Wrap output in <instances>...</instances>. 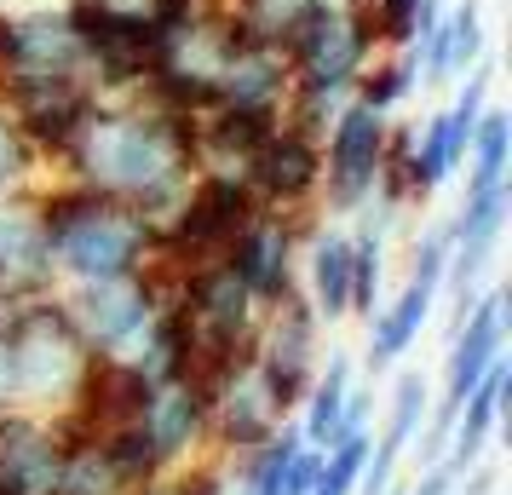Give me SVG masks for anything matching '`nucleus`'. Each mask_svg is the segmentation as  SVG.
Returning <instances> with one entry per match:
<instances>
[{"instance_id":"1","label":"nucleus","mask_w":512,"mask_h":495,"mask_svg":"<svg viewBox=\"0 0 512 495\" xmlns=\"http://www.w3.org/2000/svg\"><path fill=\"white\" fill-rule=\"evenodd\" d=\"M196 173H202L196 116L162 110L150 98H93L75 139L52 162V179L87 185L144 219H167Z\"/></svg>"},{"instance_id":"2","label":"nucleus","mask_w":512,"mask_h":495,"mask_svg":"<svg viewBox=\"0 0 512 495\" xmlns=\"http://www.w3.org/2000/svg\"><path fill=\"white\" fill-rule=\"evenodd\" d=\"M29 202L47 225L58 288L133 277V271H150V260H156V219L121 208L98 190L70 185V179H41L29 190Z\"/></svg>"},{"instance_id":"3","label":"nucleus","mask_w":512,"mask_h":495,"mask_svg":"<svg viewBox=\"0 0 512 495\" xmlns=\"http://www.w3.org/2000/svg\"><path fill=\"white\" fill-rule=\"evenodd\" d=\"M374 35L363 6H346V0H311L294 35L282 41V58H288V104H282V121H294L305 133L323 139V127L334 121V110L351 98L363 64L374 58Z\"/></svg>"},{"instance_id":"4","label":"nucleus","mask_w":512,"mask_h":495,"mask_svg":"<svg viewBox=\"0 0 512 495\" xmlns=\"http://www.w3.org/2000/svg\"><path fill=\"white\" fill-rule=\"evenodd\" d=\"M6 334H12V357H18V409L64 415L93 369V352L75 329L64 294L52 288V294L6 306Z\"/></svg>"},{"instance_id":"5","label":"nucleus","mask_w":512,"mask_h":495,"mask_svg":"<svg viewBox=\"0 0 512 495\" xmlns=\"http://www.w3.org/2000/svg\"><path fill=\"white\" fill-rule=\"evenodd\" d=\"M254 213H259V202H254V190H248L242 173H231V167H202L185 185L179 208L167 213V219H156V260L150 265L167 271V277H179L190 265L219 260Z\"/></svg>"},{"instance_id":"6","label":"nucleus","mask_w":512,"mask_h":495,"mask_svg":"<svg viewBox=\"0 0 512 495\" xmlns=\"http://www.w3.org/2000/svg\"><path fill=\"white\" fill-rule=\"evenodd\" d=\"M70 29L81 41V64L98 98H139L144 75L162 52V35L150 29L139 0H64Z\"/></svg>"},{"instance_id":"7","label":"nucleus","mask_w":512,"mask_h":495,"mask_svg":"<svg viewBox=\"0 0 512 495\" xmlns=\"http://www.w3.org/2000/svg\"><path fill=\"white\" fill-rule=\"evenodd\" d=\"M58 87H93L81 64V41L70 29L64 0L58 6H24L6 12V64H0V104H24Z\"/></svg>"},{"instance_id":"8","label":"nucleus","mask_w":512,"mask_h":495,"mask_svg":"<svg viewBox=\"0 0 512 495\" xmlns=\"http://www.w3.org/2000/svg\"><path fill=\"white\" fill-rule=\"evenodd\" d=\"M386 139H392V116H380L369 104L346 98L334 121L323 127V190H317V213L328 219H357L369 208L374 185H380V162H386Z\"/></svg>"},{"instance_id":"9","label":"nucleus","mask_w":512,"mask_h":495,"mask_svg":"<svg viewBox=\"0 0 512 495\" xmlns=\"http://www.w3.org/2000/svg\"><path fill=\"white\" fill-rule=\"evenodd\" d=\"M507 352V294L501 288H478V300L461 311V323H449V352H443V398L438 409L426 415V432H420V461H438L443 455V432L455 421L461 398L484 380L489 363H501Z\"/></svg>"},{"instance_id":"10","label":"nucleus","mask_w":512,"mask_h":495,"mask_svg":"<svg viewBox=\"0 0 512 495\" xmlns=\"http://www.w3.org/2000/svg\"><path fill=\"white\" fill-rule=\"evenodd\" d=\"M173 277L167 271H133V277H104V283H75V288H58L64 306H70L75 329L87 340L93 357H127L133 340L144 334V323L156 317V306L167 300Z\"/></svg>"},{"instance_id":"11","label":"nucleus","mask_w":512,"mask_h":495,"mask_svg":"<svg viewBox=\"0 0 512 495\" xmlns=\"http://www.w3.org/2000/svg\"><path fill=\"white\" fill-rule=\"evenodd\" d=\"M323 323H317V311L305 300L300 288L277 300V306L259 311V329H254V369L265 380V392L277 403V415L288 409H300L305 403V386L317 375V363H323Z\"/></svg>"},{"instance_id":"12","label":"nucleus","mask_w":512,"mask_h":495,"mask_svg":"<svg viewBox=\"0 0 512 495\" xmlns=\"http://www.w3.org/2000/svg\"><path fill=\"white\" fill-rule=\"evenodd\" d=\"M311 225H317L311 213H271V208H259L254 219L236 231V242L219 254V260L242 277V288L254 294L259 306H277V300H288V294L300 288L294 271H300V242H305Z\"/></svg>"},{"instance_id":"13","label":"nucleus","mask_w":512,"mask_h":495,"mask_svg":"<svg viewBox=\"0 0 512 495\" xmlns=\"http://www.w3.org/2000/svg\"><path fill=\"white\" fill-rule=\"evenodd\" d=\"M242 179H248L259 208L311 213L317 208V190H323V139L294 127V121H282L277 133L242 162Z\"/></svg>"},{"instance_id":"14","label":"nucleus","mask_w":512,"mask_h":495,"mask_svg":"<svg viewBox=\"0 0 512 495\" xmlns=\"http://www.w3.org/2000/svg\"><path fill=\"white\" fill-rule=\"evenodd\" d=\"M409 58H415L420 87H455L461 75H472L489 58L484 0H443L438 12L420 24Z\"/></svg>"},{"instance_id":"15","label":"nucleus","mask_w":512,"mask_h":495,"mask_svg":"<svg viewBox=\"0 0 512 495\" xmlns=\"http://www.w3.org/2000/svg\"><path fill=\"white\" fill-rule=\"evenodd\" d=\"M64 438L52 415L6 409L0 415V495H58Z\"/></svg>"},{"instance_id":"16","label":"nucleus","mask_w":512,"mask_h":495,"mask_svg":"<svg viewBox=\"0 0 512 495\" xmlns=\"http://www.w3.org/2000/svg\"><path fill=\"white\" fill-rule=\"evenodd\" d=\"M52 288H58V271H52L41 213L29 196H6L0 202V306H18Z\"/></svg>"},{"instance_id":"17","label":"nucleus","mask_w":512,"mask_h":495,"mask_svg":"<svg viewBox=\"0 0 512 495\" xmlns=\"http://www.w3.org/2000/svg\"><path fill=\"white\" fill-rule=\"evenodd\" d=\"M139 426L150 432V444L162 455V467H190L202 444H208V386L202 380H173L156 386L150 403L139 409Z\"/></svg>"},{"instance_id":"18","label":"nucleus","mask_w":512,"mask_h":495,"mask_svg":"<svg viewBox=\"0 0 512 495\" xmlns=\"http://www.w3.org/2000/svg\"><path fill=\"white\" fill-rule=\"evenodd\" d=\"M231 24V18H225ZM236 35V29H231ZM213 104H236V110H282L288 104V58L277 47H259L236 35L225 64L213 75Z\"/></svg>"},{"instance_id":"19","label":"nucleus","mask_w":512,"mask_h":495,"mask_svg":"<svg viewBox=\"0 0 512 495\" xmlns=\"http://www.w3.org/2000/svg\"><path fill=\"white\" fill-rule=\"evenodd\" d=\"M300 271H305V300H311V311H317V323H340V317H351V231H340V225H311L300 242Z\"/></svg>"},{"instance_id":"20","label":"nucleus","mask_w":512,"mask_h":495,"mask_svg":"<svg viewBox=\"0 0 512 495\" xmlns=\"http://www.w3.org/2000/svg\"><path fill=\"white\" fill-rule=\"evenodd\" d=\"M507 386H512V375H507V357H501V363H489L484 380L461 398L455 421H449V432H443V455L438 461H449L455 472H466V467L484 461V449L495 444L501 415H507Z\"/></svg>"},{"instance_id":"21","label":"nucleus","mask_w":512,"mask_h":495,"mask_svg":"<svg viewBox=\"0 0 512 495\" xmlns=\"http://www.w3.org/2000/svg\"><path fill=\"white\" fill-rule=\"evenodd\" d=\"M127 363L139 369V380L156 392V386H173V380H190L196 375V329H190L185 306L173 300V288H167V300L156 306V317L144 323V334L133 340V352Z\"/></svg>"},{"instance_id":"22","label":"nucleus","mask_w":512,"mask_h":495,"mask_svg":"<svg viewBox=\"0 0 512 495\" xmlns=\"http://www.w3.org/2000/svg\"><path fill=\"white\" fill-rule=\"evenodd\" d=\"M432 306H438V294H426V288L403 283L397 288L392 306H374L369 317V369L380 375V369H392V363H403V352L420 340V329L432 323Z\"/></svg>"},{"instance_id":"23","label":"nucleus","mask_w":512,"mask_h":495,"mask_svg":"<svg viewBox=\"0 0 512 495\" xmlns=\"http://www.w3.org/2000/svg\"><path fill=\"white\" fill-rule=\"evenodd\" d=\"M351 357H328V363H317V375H311V386H305V415H300V438L311 449H328L334 438H340V426H346V398H351Z\"/></svg>"},{"instance_id":"24","label":"nucleus","mask_w":512,"mask_h":495,"mask_svg":"<svg viewBox=\"0 0 512 495\" xmlns=\"http://www.w3.org/2000/svg\"><path fill=\"white\" fill-rule=\"evenodd\" d=\"M466 190H489V185H507V167H512V110L489 98L484 116L472 121V139H466Z\"/></svg>"},{"instance_id":"25","label":"nucleus","mask_w":512,"mask_h":495,"mask_svg":"<svg viewBox=\"0 0 512 495\" xmlns=\"http://www.w3.org/2000/svg\"><path fill=\"white\" fill-rule=\"evenodd\" d=\"M415 87H420V75H415L409 52H374L363 64V75H357V87H351V98L380 110V116H392V110H403L415 98Z\"/></svg>"},{"instance_id":"26","label":"nucleus","mask_w":512,"mask_h":495,"mask_svg":"<svg viewBox=\"0 0 512 495\" xmlns=\"http://www.w3.org/2000/svg\"><path fill=\"white\" fill-rule=\"evenodd\" d=\"M386 242L392 236L374 231L357 219V231H351V317H363L369 323L374 306H380V283H386Z\"/></svg>"},{"instance_id":"27","label":"nucleus","mask_w":512,"mask_h":495,"mask_svg":"<svg viewBox=\"0 0 512 495\" xmlns=\"http://www.w3.org/2000/svg\"><path fill=\"white\" fill-rule=\"evenodd\" d=\"M363 18H369V35L380 52H409L415 47L420 24L438 12L443 0H357Z\"/></svg>"},{"instance_id":"28","label":"nucleus","mask_w":512,"mask_h":495,"mask_svg":"<svg viewBox=\"0 0 512 495\" xmlns=\"http://www.w3.org/2000/svg\"><path fill=\"white\" fill-rule=\"evenodd\" d=\"M41 179H47L41 150L29 144V133L18 127V116L0 104V202H6V196H29Z\"/></svg>"},{"instance_id":"29","label":"nucleus","mask_w":512,"mask_h":495,"mask_svg":"<svg viewBox=\"0 0 512 495\" xmlns=\"http://www.w3.org/2000/svg\"><path fill=\"white\" fill-rule=\"evenodd\" d=\"M58 495H127V484L116 478V467H110V455H104L98 438H75V444H64Z\"/></svg>"},{"instance_id":"30","label":"nucleus","mask_w":512,"mask_h":495,"mask_svg":"<svg viewBox=\"0 0 512 495\" xmlns=\"http://www.w3.org/2000/svg\"><path fill=\"white\" fill-rule=\"evenodd\" d=\"M449 225H420L415 236H409V277L403 283L426 288V294H443V277H449Z\"/></svg>"},{"instance_id":"31","label":"nucleus","mask_w":512,"mask_h":495,"mask_svg":"<svg viewBox=\"0 0 512 495\" xmlns=\"http://www.w3.org/2000/svg\"><path fill=\"white\" fill-rule=\"evenodd\" d=\"M139 6H144V18H150V29L167 41V35H179V29L202 24L219 0H139Z\"/></svg>"},{"instance_id":"32","label":"nucleus","mask_w":512,"mask_h":495,"mask_svg":"<svg viewBox=\"0 0 512 495\" xmlns=\"http://www.w3.org/2000/svg\"><path fill=\"white\" fill-rule=\"evenodd\" d=\"M317 467H323V449L300 444L294 455H288V467H282V495H311V484H317Z\"/></svg>"},{"instance_id":"33","label":"nucleus","mask_w":512,"mask_h":495,"mask_svg":"<svg viewBox=\"0 0 512 495\" xmlns=\"http://www.w3.org/2000/svg\"><path fill=\"white\" fill-rule=\"evenodd\" d=\"M455 484H461V472L449 461H426V472L409 484V495H455Z\"/></svg>"},{"instance_id":"34","label":"nucleus","mask_w":512,"mask_h":495,"mask_svg":"<svg viewBox=\"0 0 512 495\" xmlns=\"http://www.w3.org/2000/svg\"><path fill=\"white\" fill-rule=\"evenodd\" d=\"M6 12H12V6L0 0V64H6Z\"/></svg>"},{"instance_id":"35","label":"nucleus","mask_w":512,"mask_h":495,"mask_svg":"<svg viewBox=\"0 0 512 495\" xmlns=\"http://www.w3.org/2000/svg\"><path fill=\"white\" fill-rule=\"evenodd\" d=\"M346 6H357V0H346Z\"/></svg>"}]
</instances>
